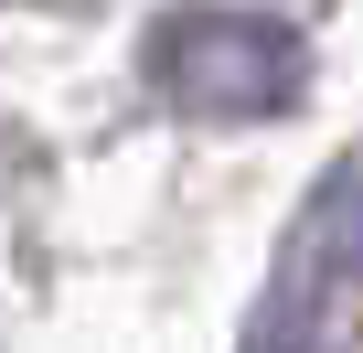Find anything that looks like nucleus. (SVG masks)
Listing matches in <instances>:
<instances>
[{"label":"nucleus","instance_id":"f257e3e1","mask_svg":"<svg viewBox=\"0 0 363 353\" xmlns=\"http://www.w3.org/2000/svg\"><path fill=\"white\" fill-rule=\"evenodd\" d=\"M150 86L182 118H289L310 86V43L278 11H235V0H182L150 33Z\"/></svg>","mask_w":363,"mask_h":353},{"label":"nucleus","instance_id":"f03ea898","mask_svg":"<svg viewBox=\"0 0 363 353\" xmlns=\"http://www.w3.org/2000/svg\"><path fill=\"white\" fill-rule=\"evenodd\" d=\"M320 236H331V257H342V268H363V183H342V193H331Z\"/></svg>","mask_w":363,"mask_h":353}]
</instances>
